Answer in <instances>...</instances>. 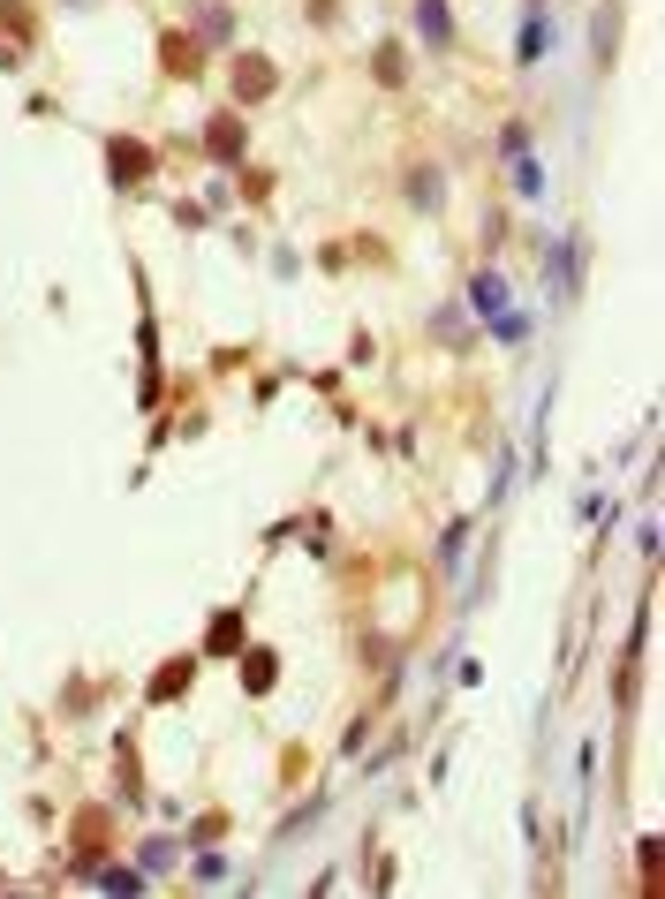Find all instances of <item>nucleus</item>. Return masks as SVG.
I'll use <instances>...</instances> for the list:
<instances>
[{
    "label": "nucleus",
    "mask_w": 665,
    "mask_h": 899,
    "mask_svg": "<svg viewBox=\"0 0 665 899\" xmlns=\"http://www.w3.org/2000/svg\"><path fill=\"white\" fill-rule=\"evenodd\" d=\"M235 91H242V99H265V91H273V61L242 53V61H235Z\"/></svg>",
    "instance_id": "nucleus-1"
},
{
    "label": "nucleus",
    "mask_w": 665,
    "mask_h": 899,
    "mask_svg": "<svg viewBox=\"0 0 665 899\" xmlns=\"http://www.w3.org/2000/svg\"><path fill=\"white\" fill-rule=\"evenodd\" d=\"M416 31H424L431 46H446V38H454V23H446V0H416Z\"/></svg>",
    "instance_id": "nucleus-2"
},
{
    "label": "nucleus",
    "mask_w": 665,
    "mask_h": 899,
    "mask_svg": "<svg viewBox=\"0 0 665 899\" xmlns=\"http://www.w3.org/2000/svg\"><path fill=\"white\" fill-rule=\"evenodd\" d=\"M205 144H212V159H242V121H235V114H220Z\"/></svg>",
    "instance_id": "nucleus-3"
},
{
    "label": "nucleus",
    "mask_w": 665,
    "mask_h": 899,
    "mask_svg": "<svg viewBox=\"0 0 665 899\" xmlns=\"http://www.w3.org/2000/svg\"><path fill=\"white\" fill-rule=\"evenodd\" d=\"M545 38H552V23L529 16V23H522V61H537V53H545Z\"/></svg>",
    "instance_id": "nucleus-4"
},
{
    "label": "nucleus",
    "mask_w": 665,
    "mask_h": 899,
    "mask_svg": "<svg viewBox=\"0 0 665 899\" xmlns=\"http://www.w3.org/2000/svg\"><path fill=\"white\" fill-rule=\"evenodd\" d=\"M114 174H121V182H137V174H144V152H137V144H114Z\"/></svg>",
    "instance_id": "nucleus-5"
},
{
    "label": "nucleus",
    "mask_w": 665,
    "mask_h": 899,
    "mask_svg": "<svg viewBox=\"0 0 665 899\" xmlns=\"http://www.w3.org/2000/svg\"><path fill=\"white\" fill-rule=\"evenodd\" d=\"M242 643V620L235 612H220V620H212V650H235Z\"/></svg>",
    "instance_id": "nucleus-6"
}]
</instances>
